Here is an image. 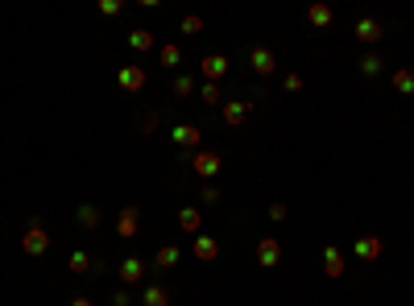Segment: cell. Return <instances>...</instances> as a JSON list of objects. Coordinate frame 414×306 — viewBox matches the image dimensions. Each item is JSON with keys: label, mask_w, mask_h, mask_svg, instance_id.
I'll list each match as a JSON object with an SVG mask.
<instances>
[{"label": "cell", "mask_w": 414, "mask_h": 306, "mask_svg": "<svg viewBox=\"0 0 414 306\" xmlns=\"http://www.w3.org/2000/svg\"><path fill=\"white\" fill-rule=\"evenodd\" d=\"M141 306H170V290H166V286H158V282H153V286H145V290H141Z\"/></svg>", "instance_id": "20"}, {"label": "cell", "mask_w": 414, "mask_h": 306, "mask_svg": "<svg viewBox=\"0 0 414 306\" xmlns=\"http://www.w3.org/2000/svg\"><path fill=\"white\" fill-rule=\"evenodd\" d=\"M282 87H286L290 95H294V91H303V75H286V79H282Z\"/></svg>", "instance_id": "32"}, {"label": "cell", "mask_w": 414, "mask_h": 306, "mask_svg": "<svg viewBox=\"0 0 414 306\" xmlns=\"http://www.w3.org/2000/svg\"><path fill=\"white\" fill-rule=\"evenodd\" d=\"M145 79H149V75H145L141 66H120V75H116V83H120L124 91H141V87H145Z\"/></svg>", "instance_id": "15"}, {"label": "cell", "mask_w": 414, "mask_h": 306, "mask_svg": "<svg viewBox=\"0 0 414 306\" xmlns=\"http://www.w3.org/2000/svg\"><path fill=\"white\" fill-rule=\"evenodd\" d=\"M249 112H253V99H228V104H224V124H228V128H236Z\"/></svg>", "instance_id": "13"}, {"label": "cell", "mask_w": 414, "mask_h": 306, "mask_svg": "<svg viewBox=\"0 0 414 306\" xmlns=\"http://www.w3.org/2000/svg\"><path fill=\"white\" fill-rule=\"evenodd\" d=\"M116 236H120V240L141 236V207H137V203H124V207L116 211Z\"/></svg>", "instance_id": "2"}, {"label": "cell", "mask_w": 414, "mask_h": 306, "mask_svg": "<svg viewBox=\"0 0 414 306\" xmlns=\"http://www.w3.org/2000/svg\"><path fill=\"white\" fill-rule=\"evenodd\" d=\"M344 269H348V265H344L340 249H336V245H328V249H323V274H328L332 282H340V278H344Z\"/></svg>", "instance_id": "14"}, {"label": "cell", "mask_w": 414, "mask_h": 306, "mask_svg": "<svg viewBox=\"0 0 414 306\" xmlns=\"http://www.w3.org/2000/svg\"><path fill=\"white\" fill-rule=\"evenodd\" d=\"M249 66H253L257 75H274L278 58H274V50H270V46H253V50H249Z\"/></svg>", "instance_id": "7"}, {"label": "cell", "mask_w": 414, "mask_h": 306, "mask_svg": "<svg viewBox=\"0 0 414 306\" xmlns=\"http://www.w3.org/2000/svg\"><path fill=\"white\" fill-rule=\"evenodd\" d=\"M199 99H203L207 108H211V104H220V99H224V95H220V83H203V91H199Z\"/></svg>", "instance_id": "27"}, {"label": "cell", "mask_w": 414, "mask_h": 306, "mask_svg": "<svg viewBox=\"0 0 414 306\" xmlns=\"http://www.w3.org/2000/svg\"><path fill=\"white\" fill-rule=\"evenodd\" d=\"M141 278H145L141 257H124V261H120V286H124V290H129V286H141Z\"/></svg>", "instance_id": "11"}, {"label": "cell", "mask_w": 414, "mask_h": 306, "mask_svg": "<svg viewBox=\"0 0 414 306\" xmlns=\"http://www.w3.org/2000/svg\"><path fill=\"white\" fill-rule=\"evenodd\" d=\"M158 62H162V66H178V62H182V50H178L174 41H162V46H158Z\"/></svg>", "instance_id": "22"}, {"label": "cell", "mask_w": 414, "mask_h": 306, "mask_svg": "<svg viewBox=\"0 0 414 306\" xmlns=\"http://www.w3.org/2000/svg\"><path fill=\"white\" fill-rule=\"evenodd\" d=\"M153 128H158V112H145V116H141V137H149Z\"/></svg>", "instance_id": "29"}, {"label": "cell", "mask_w": 414, "mask_h": 306, "mask_svg": "<svg viewBox=\"0 0 414 306\" xmlns=\"http://www.w3.org/2000/svg\"><path fill=\"white\" fill-rule=\"evenodd\" d=\"M357 66H361V75H365V79H373V75L382 70V58L369 50V54H361V62H357Z\"/></svg>", "instance_id": "24"}, {"label": "cell", "mask_w": 414, "mask_h": 306, "mask_svg": "<svg viewBox=\"0 0 414 306\" xmlns=\"http://www.w3.org/2000/svg\"><path fill=\"white\" fill-rule=\"evenodd\" d=\"M199 70H203V79H207V83H220V79L228 75V58H224V54H203Z\"/></svg>", "instance_id": "8"}, {"label": "cell", "mask_w": 414, "mask_h": 306, "mask_svg": "<svg viewBox=\"0 0 414 306\" xmlns=\"http://www.w3.org/2000/svg\"><path fill=\"white\" fill-rule=\"evenodd\" d=\"M95 8H100V12H104V17H116V12H120V0H100V4H95Z\"/></svg>", "instance_id": "31"}, {"label": "cell", "mask_w": 414, "mask_h": 306, "mask_svg": "<svg viewBox=\"0 0 414 306\" xmlns=\"http://www.w3.org/2000/svg\"><path fill=\"white\" fill-rule=\"evenodd\" d=\"M286 216H290V207H286V203H270V220H274V224H282Z\"/></svg>", "instance_id": "30"}, {"label": "cell", "mask_w": 414, "mask_h": 306, "mask_svg": "<svg viewBox=\"0 0 414 306\" xmlns=\"http://www.w3.org/2000/svg\"><path fill=\"white\" fill-rule=\"evenodd\" d=\"M50 249V232L41 228V220H33L29 228H25V236H21V253L25 257H41Z\"/></svg>", "instance_id": "3"}, {"label": "cell", "mask_w": 414, "mask_h": 306, "mask_svg": "<svg viewBox=\"0 0 414 306\" xmlns=\"http://www.w3.org/2000/svg\"><path fill=\"white\" fill-rule=\"evenodd\" d=\"M191 253H195V261H203V265H216L220 261V240L216 236H195V245H191Z\"/></svg>", "instance_id": "6"}, {"label": "cell", "mask_w": 414, "mask_h": 306, "mask_svg": "<svg viewBox=\"0 0 414 306\" xmlns=\"http://www.w3.org/2000/svg\"><path fill=\"white\" fill-rule=\"evenodd\" d=\"M257 265H261V269L282 265V245H278V236H261V240H257Z\"/></svg>", "instance_id": "5"}, {"label": "cell", "mask_w": 414, "mask_h": 306, "mask_svg": "<svg viewBox=\"0 0 414 306\" xmlns=\"http://www.w3.org/2000/svg\"><path fill=\"white\" fill-rule=\"evenodd\" d=\"M182 261V253H178V245H162L158 249V257H153V269H162V274H170L174 265Z\"/></svg>", "instance_id": "17"}, {"label": "cell", "mask_w": 414, "mask_h": 306, "mask_svg": "<svg viewBox=\"0 0 414 306\" xmlns=\"http://www.w3.org/2000/svg\"><path fill=\"white\" fill-rule=\"evenodd\" d=\"M178 29H182L187 37H195V33H203V17H195V12H191V17H182V25H178Z\"/></svg>", "instance_id": "26"}, {"label": "cell", "mask_w": 414, "mask_h": 306, "mask_svg": "<svg viewBox=\"0 0 414 306\" xmlns=\"http://www.w3.org/2000/svg\"><path fill=\"white\" fill-rule=\"evenodd\" d=\"M394 91L414 95V66H398V70H394Z\"/></svg>", "instance_id": "21"}, {"label": "cell", "mask_w": 414, "mask_h": 306, "mask_svg": "<svg viewBox=\"0 0 414 306\" xmlns=\"http://www.w3.org/2000/svg\"><path fill=\"white\" fill-rule=\"evenodd\" d=\"M129 46H133V50H141V54H145V50H153V46H158V41H153V29H145V25L129 29Z\"/></svg>", "instance_id": "18"}, {"label": "cell", "mask_w": 414, "mask_h": 306, "mask_svg": "<svg viewBox=\"0 0 414 306\" xmlns=\"http://www.w3.org/2000/svg\"><path fill=\"white\" fill-rule=\"evenodd\" d=\"M112 306H133V294H129V290H124V286H120V290H116V294H112Z\"/></svg>", "instance_id": "33"}, {"label": "cell", "mask_w": 414, "mask_h": 306, "mask_svg": "<svg viewBox=\"0 0 414 306\" xmlns=\"http://www.w3.org/2000/svg\"><path fill=\"white\" fill-rule=\"evenodd\" d=\"M75 220H79V228H83V232H95V228L104 224V216H100V207H95V203H83V207L75 211Z\"/></svg>", "instance_id": "16"}, {"label": "cell", "mask_w": 414, "mask_h": 306, "mask_svg": "<svg viewBox=\"0 0 414 306\" xmlns=\"http://www.w3.org/2000/svg\"><path fill=\"white\" fill-rule=\"evenodd\" d=\"M336 21V8L328 4V0H315L311 8H307V25H315V29H328Z\"/></svg>", "instance_id": "10"}, {"label": "cell", "mask_w": 414, "mask_h": 306, "mask_svg": "<svg viewBox=\"0 0 414 306\" xmlns=\"http://www.w3.org/2000/svg\"><path fill=\"white\" fill-rule=\"evenodd\" d=\"M357 37H361L365 46H377V41L386 37V29H382V21H373V17H361V21H357Z\"/></svg>", "instance_id": "12"}, {"label": "cell", "mask_w": 414, "mask_h": 306, "mask_svg": "<svg viewBox=\"0 0 414 306\" xmlns=\"http://www.w3.org/2000/svg\"><path fill=\"white\" fill-rule=\"evenodd\" d=\"M66 265H70V274H87V269H91V257H87V253H83V249H75V253H70V261H66Z\"/></svg>", "instance_id": "25"}, {"label": "cell", "mask_w": 414, "mask_h": 306, "mask_svg": "<svg viewBox=\"0 0 414 306\" xmlns=\"http://www.w3.org/2000/svg\"><path fill=\"white\" fill-rule=\"evenodd\" d=\"M70 306H95L91 298H70Z\"/></svg>", "instance_id": "34"}, {"label": "cell", "mask_w": 414, "mask_h": 306, "mask_svg": "<svg viewBox=\"0 0 414 306\" xmlns=\"http://www.w3.org/2000/svg\"><path fill=\"white\" fill-rule=\"evenodd\" d=\"M199 199H203L207 207H211V203H220V191H216V182H203V187H199Z\"/></svg>", "instance_id": "28"}, {"label": "cell", "mask_w": 414, "mask_h": 306, "mask_svg": "<svg viewBox=\"0 0 414 306\" xmlns=\"http://www.w3.org/2000/svg\"><path fill=\"white\" fill-rule=\"evenodd\" d=\"M187 162H191V170H195V174L203 178V182H211V178H216V174L224 170V157H220L216 149H199V153H191Z\"/></svg>", "instance_id": "1"}, {"label": "cell", "mask_w": 414, "mask_h": 306, "mask_svg": "<svg viewBox=\"0 0 414 306\" xmlns=\"http://www.w3.org/2000/svg\"><path fill=\"white\" fill-rule=\"evenodd\" d=\"M170 91H174L178 99H187V95H195V79H191V75H174V83H170Z\"/></svg>", "instance_id": "23"}, {"label": "cell", "mask_w": 414, "mask_h": 306, "mask_svg": "<svg viewBox=\"0 0 414 306\" xmlns=\"http://www.w3.org/2000/svg\"><path fill=\"white\" fill-rule=\"evenodd\" d=\"M357 257L361 261H382V253H386V240L382 236H357Z\"/></svg>", "instance_id": "9"}, {"label": "cell", "mask_w": 414, "mask_h": 306, "mask_svg": "<svg viewBox=\"0 0 414 306\" xmlns=\"http://www.w3.org/2000/svg\"><path fill=\"white\" fill-rule=\"evenodd\" d=\"M170 141H174V145H178L187 157L203 149V133H199L195 124H174V128H170Z\"/></svg>", "instance_id": "4"}, {"label": "cell", "mask_w": 414, "mask_h": 306, "mask_svg": "<svg viewBox=\"0 0 414 306\" xmlns=\"http://www.w3.org/2000/svg\"><path fill=\"white\" fill-rule=\"evenodd\" d=\"M178 228L199 236V228H203V211H199V207H182V211H178Z\"/></svg>", "instance_id": "19"}]
</instances>
